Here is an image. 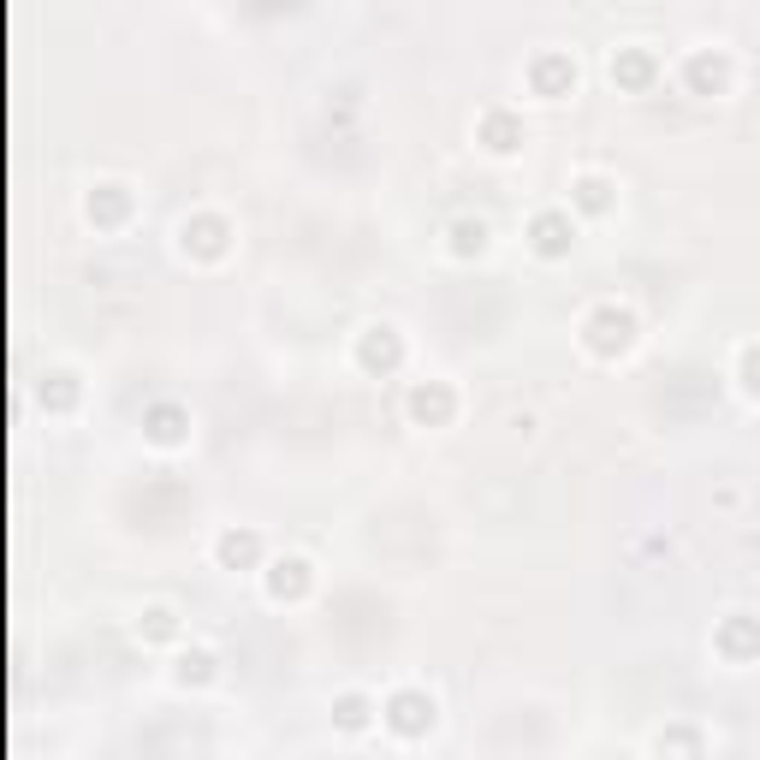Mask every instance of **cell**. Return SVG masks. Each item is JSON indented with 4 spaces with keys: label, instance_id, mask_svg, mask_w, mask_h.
<instances>
[{
    "label": "cell",
    "instance_id": "obj_10",
    "mask_svg": "<svg viewBox=\"0 0 760 760\" xmlns=\"http://www.w3.org/2000/svg\"><path fill=\"white\" fill-rule=\"evenodd\" d=\"M214 552H221V565H256V559H261V540H256L250 529H244V535L226 529L221 540H214Z\"/></svg>",
    "mask_w": 760,
    "mask_h": 760
},
{
    "label": "cell",
    "instance_id": "obj_13",
    "mask_svg": "<svg viewBox=\"0 0 760 760\" xmlns=\"http://www.w3.org/2000/svg\"><path fill=\"white\" fill-rule=\"evenodd\" d=\"M606 190H612L606 179H594V172H582V179H577V190H570V197H577V209H589V214H601V209H606V202H612V197H606Z\"/></svg>",
    "mask_w": 760,
    "mask_h": 760
},
{
    "label": "cell",
    "instance_id": "obj_1",
    "mask_svg": "<svg viewBox=\"0 0 760 760\" xmlns=\"http://www.w3.org/2000/svg\"><path fill=\"white\" fill-rule=\"evenodd\" d=\"M434 719H440V707H434L428 690H392L380 701V725L399 730V737H428Z\"/></svg>",
    "mask_w": 760,
    "mask_h": 760
},
{
    "label": "cell",
    "instance_id": "obj_9",
    "mask_svg": "<svg viewBox=\"0 0 760 760\" xmlns=\"http://www.w3.org/2000/svg\"><path fill=\"white\" fill-rule=\"evenodd\" d=\"M137 636L143 641H179V612H172V606H143L137 612Z\"/></svg>",
    "mask_w": 760,
    "mask_h": 760
},
{
    "label": "cell",
    "instance_id": "obj_2",
    "mask_svg": "<svg viewBox=\"0 0 760 760\" xmlns=\"http://www.w3.org/2000/svg\"><path fill=\"white\" fill-rule=\"evenodd\" d=\"M582 339H589L594 357H618V350H630L636 345V315L630 310H594L589 321H582Z\"/></svg>",
    "mask_w": 760,
    "mask_h": 760
},
{
    "label": "cell",
    "instance_id": "obj_8",
    "mask_svg": "<svg viewBox=\"0 0 760 760\" xmlns=\"http://www.w3.org/2000/svg\"><path fill=\"white\" fill-rule=\"evenodd\" d=\"M742 618H749V612H730L725 630H719V653H725V660H749V653L760 648V630H749Z\"/></svg>",
    "mask_w": 760,
    "mask_h": 760
},
{
    "label": "cell",
    "instance_id": "obj_5",
    "mask_svg": "<svg viewBox=\"0 0 760 760\" xmlns=\"http://www.w3.org/2000/svg\"><path fill=\"white\" fill-rule=\"evenodd\" d=\"M179 250L190 256H226V221H209V214H202V221H185L179 226Z\"/></svg>",
    "mask_w": 760,
    "mask_h": 760
},
{
    "label": "cell",
    "instance_id": "obj_6",
    "mask_svg": "<svg viewBox=\"0 0 760 760\" xmlns=\"http://www.w3.org/2000/svg\"><path fill=\"white\" fill-rule=\"evenodd\" d=\"M399 350H404V339H399V327L392 321H375V327H362V362H380V369H392L399 362Z\"/></svg>",
    "mask_w": 760,
    "mask_h": 760
},
{
    "label": "cell",
    "instance_id": "obj_15",
    "mask_svg": "<svg viewBox=\"0 0 760 760\" xmlns=\"http://www.w3.org/2000/svg\"><path fill=\"white\" fill-rule=\"evenodd\" d=\"M172 422H179V411H167V404H160V411L149 416V440H155V446H179V440H185Z\"/></svg>",
    "mask_w": 760,
    "mask_h": 760
},
{
    "label": "cell",
    "instance_id": "obj_12",
    "mask_svg": "<svg viewBox=\"0 0 760 760\" xmlns=\"http://www.w3.org/2000/svg\"><path fill=\"white\" fill-rule=\"evenodd\" d=\"M488 250V221H458L451 226V256H481Z\"/></svg>",
    "mask_w": 760,
    "mask_h": 760
},
{
    "label": "cell",
    "instance_id": "obj_7",
    "mask_svg": "<svg viewBox=\"0 0 760 760\" xmlns=\"http://www.w3.org/2000/svg\"><path fill=\"white\" fill-rule=\"evenodd\" d=\"M451 404H458V399H451V387H446V380L411 387V416H416V422H446V416H451Z\"/></svg>",
    "mask_w": 760,
    "mask_h": 760
},
{
    "label": "cell",
    "instance_id": "obj_4",
    "mask_svg": "<svg viewBox=\"0 0 760 760\" xmlns=\"http://www.w3.org/2000/svg\"><path fill=\"white\" fill-rule=\"evenodd\" d=\"M315 582V565L303 552H286V559H268V601H298Z\"/></svg>",
    "mask_w": 760,
    "mask_h": 760
},
{
    "label": "cell",
    "instance_id": "obj_11",
    "mask_svg": "<svg viewBox=\"0 0 760 760\" xmlns=\"http://www.w3.org/2000/svg\"><path fill=\"white\" fill-rule=\"evenodd\" d=\"M535 83H540V96H547V101H559V96H570V90H577V66H559V60H540V71H535Z\"/></svg>",
    "mask_w": 760,
    "mask_h": 760
},
{
    "label": "cell",
    "instance_id": "obj_14",
    "mask_svg": "<svg viewBox=\"0 0 760 760\" xmlns=\"http://www.w3.org/2000/svg\"><path fill=\"white\" fill-rule=\"evenodd\" d=\"M333 719H339V730H362V725H369V695H339Z\"/></svg>",
    "mask_w": 760,
    "mask_h": 760
},
{
    "label": "cell",
    "instance_id": "obj_16",
    "mask_svg": "<svg viewBox=\"0 0 760 760\" xmlns=\"http://www.w3.org/2000/svg\"><path fill=\"white\" fill-rule=\"evenodd\" d=\"M209 666H214V653H202V648H197V653H179V671H172V678H179V683L197 678V683H202V678H209Z\"/></svg>",
    "mask_w": 760,
    "mask_h": 760
},
{
    "label": "cell",
    "instance_id": "obj_3",
    "mask_svg": "<svg viewBox=\"0 0 760 760\" xmlns=\"http://www.w3.org/2000/svg\"><path fill=\"white\" fill-rule=\"evenodd\" d=\"M529 238H535V250L547 261L570 256V244H577V221H570V209H540L535 226H529Z\"/></svg>",
    "mask_w": 760,
    "mask_h": 760
}]
</instances>
